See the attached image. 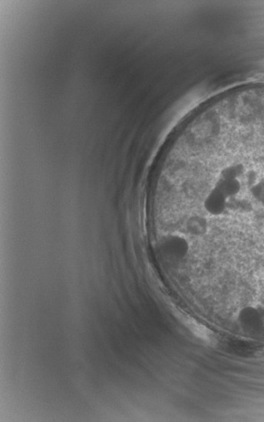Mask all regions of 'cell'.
<instances>
[{
  "instance_id": "1",
  "label": "cell",
  "mask_w": 264,
  "mask_h": 422,
  "mask_svg": "<svg viewBox=\"0 0 264 422\" xmlns=\"http://www.w3.org/2000/svg\"><path fill=\"white\" fill-rule=\"evenodd\" d=\"M181 320L199 340L210 345L218 344L217 337H216L214 332L210 331L209 328L204 326L202 324L198 323L197 320L187 316L182 317Z\"/></svg>"
},
{
  "instance_id": "2",
  "label": "cell",
  "mask_w": 264,
  "mask_h": 422,
  "mask_svg": "<svg viewBox=\"0 0 264 422\" xmlns=\"http://www.w3.org/2000/svg\"><path fill=\"white\" fill-rule=\"evenodd\" d=\"M255 357L258 358V360L264 361V348L259 349V351H256Z\"/></svg>"
}]
</instances>
